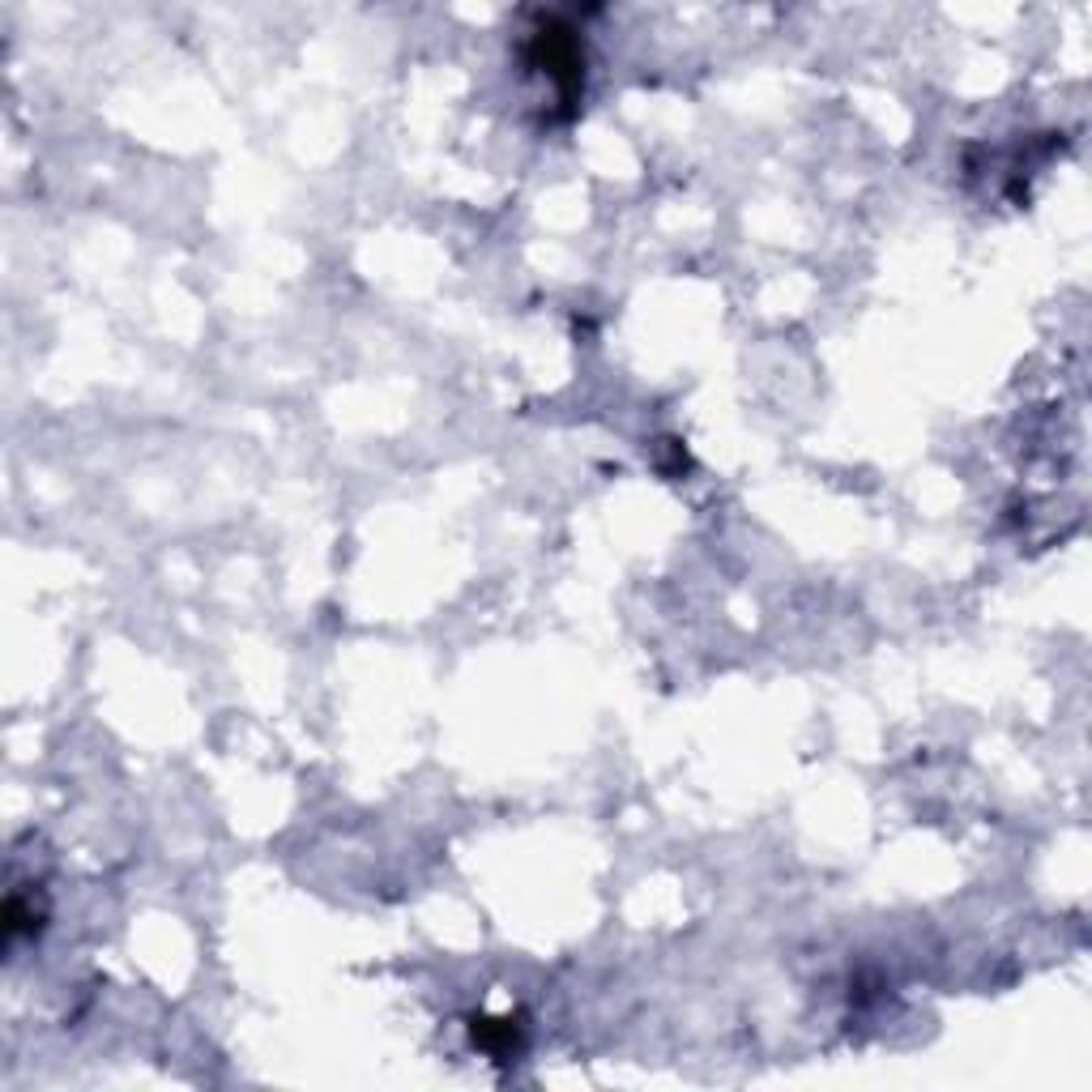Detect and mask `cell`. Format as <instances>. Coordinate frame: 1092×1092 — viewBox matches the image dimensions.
<instances>
[{
    "mask_svg": "<svg viewBox=\"0 0 1092 1092\" xmlns=\"http://www.w3.org/2000/svg\"><path fill=\"white\" fill-rule=\"evenodd\" d=\"M474 1037L487 1045L491 1054L517 1050V1024H512V1020H483V1024H474Z\"/></svg>",
    "mask_w": 1092,
    "mask_h": 1092,
    "instance_id": "obj_1",
    "label": "cell"
}]
</instances>
